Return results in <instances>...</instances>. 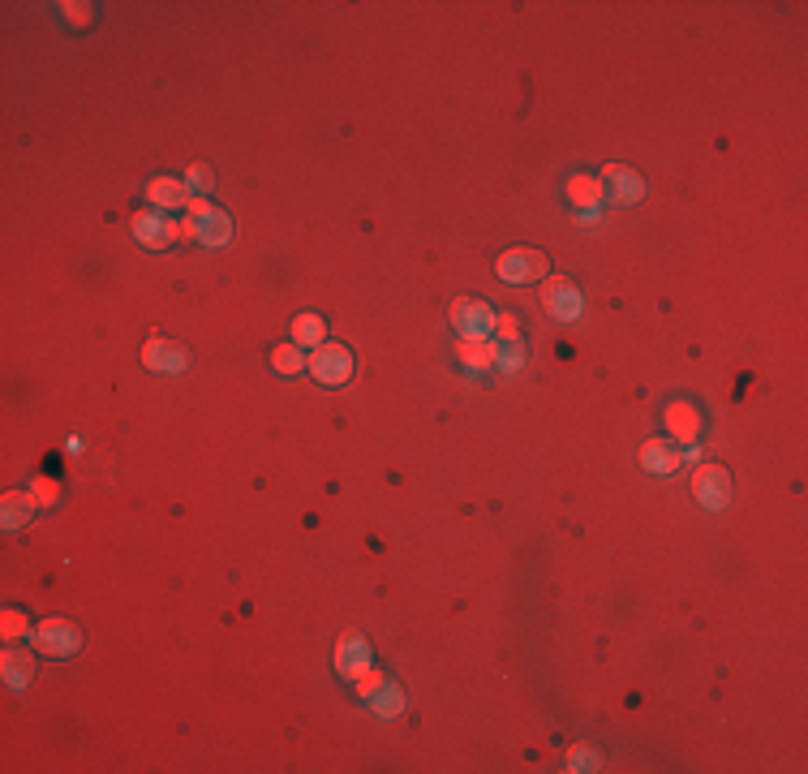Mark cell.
Returning <instances> with one entry per match:
<instances>
[{"label":"cell","instance_id":"6da1fadb","mask_svg":"<svg viewBox=\"0 0 808 774\" xmlns=\"http://www.w3.org/2000/svg\"><path fill=\"white\" fill-rule=\"evenodd\" d=\"M185 211H190V220L181 224V237H185V241H198V246H211V250L233 241V215H224L220 207H211L207 198L194 194Z\"/></svg>","mask_w":808,"mask_h":774},{"label":"cell","instance_id":"7a4b0ae2","mask_svg":"<svg viewBox=\"0 0 808 774\" xmlns=\"http://www.w3.org/2000/svg\"><path fill=\"white\" fill-rule=\"evenodd\" d=\"M306 370L323 387H340V383H349V375H353V353L344 349V344H319V349L306 357Z\"/></svg>","mask_w":808,"mask_h":774},{"label":"cell","instance_id":"3957f363","mask_svg":"<svg viewBox=\"0 0 808 774\" xmlns=\"http://www.w3.org/2000/svg\"><path fill=\"white\" fill-rule=\"evenodd\" d=\"M542 306H546V314L551 319H559V323H576L585 314V297H581V289L568 280V276H551L542 284Z\"/></svg>","mask_w":808,"mask_h":774},{"label":"cell","instance_id":"277c9868","mask_svg":"<svg viewBox=\"0 0 808 774\" xmlns=\"http://www.w3.org/2000/svg\"><path fill=\"white\" fill-rule=\"evenodd\" d=\"M598 181H602V190H606V198H611L615 207H637L645 198V177L637 168H628V164H606Z\"/></svg>","mask_w":808,"mask_h":774},{"label":"cell","instance_id":"5b68a950","mask_svg":"<svg viewBox=\"0 0 808 774\" xmlns=\"http://www.w3.org/2000/svg\"><path fill=\"white\" fill-rule=\"evenodd\" d=\"M452 327L460 336H495V310L482 297H456L452 301Z\"/></svg>","mask_w":808,"mask_h":774},{"label":"cell","instance_id":"8992f818","mask_svg":"<svg viewBox=\"0 0 808 774\" xmlns=\"http://www.w3.org/2000/svg\"><path fill=\"white\" fill-rule=\"evenodd\" d=\"M692 495H697L701 508L723 512L727 499H731V473L723 465H701L697 473H692Z\"/></svg>","mask_w":808,"mask_h":774},{"label":"cell","instance_id":"52a82bcc","mask_svg":"<svg viewBox=\"0 0 808 774\" xmlns=\"http://www.w3.org/2000/svg\"><path fill=\"white\" fill-rule=\"evenodd\" d=\"M495 271H499V280H508V284H533V280L546 276V254L542 250H529V246L508 250L495 263Z\"/></svg>","mask_w":808,"mask_h":774},{"label":"cell","instance_id":"ba28073f","mask_svg":"<svg viewBox=\"0 0 808 774\" xmlns=\"http://www.w3.org/2000/svg\"><path fill=\"white\" fill-rule=\"evenodd\" d=\"M31 637H35V650L48 654V658H69L82 645L78 628L69 624V620H43V624H35Z\"/></svg>","mask_w":808,"mask_h":774},{"label":"cell","instance_id":"9c48e42d","mask_svg":"<svg viewBox=\"0 0 808 774\" xmlns=\"http://www.w3.org/2000/svg\"><path fill=\"white\" fill-rule=\"evenodd\" d=\"M134 237L142 241L147 250H164V246H172V241L181 237V224H172L168 220V211H138L134 215Z\"/></svg>","mask_w":808,"mask_h":774},{"label":"cell","instance_id":"30bf717a","mask_svg":"<svg viewBox=\"0 0 808 774\" xmlns=\"http://www.w3.org/2000/svg\"><path fill=\"white\" fill-rule=\"evenodd\" d=\"M374 667V650H370V641L362 637V633H349V637H340V645H336V671L344 680H357L362 671H370Z\"/></svg>","mask_w":808,"mask_h":774},{"label":"cell","instance_id":"8fae6325","mask_svg":"<svg viewBox=\"0 0 808 774\" xmlns=\"http://www.w3.org/2000/svg\"><path fill=\"white\" fill-rule=\"evenodd\" d=\"M684 461H688V452L675 439H645V448H641V469L645 473H658V478L675 473Z\"/></svg>","mask_w":808,"mask_h":774},{"label":"cell","instance_id":"7c38bea8","mask_svg":"<svg viewBox=\"0 0 808 774\" xmlns=\"http://www.w3.org/2000/svg\"><path fill=\"white\" fill-rule=\"evenodd\" d=\"M662 422H667L671 439L680 443V448H688V443L701 439V409L692 405V400H671L667 413H662Z\"/></svg>","mask_w":808,"mask_h":774},{"label":"cell","instance_id":"4fadbf2b","mask_svg":"<svg viewBox=\"0 0 808 774\" xmlns=\"http://www.w3.org/2000/svg\"><path fill=\"white\" fill-rule=\"evenodd\" d=\"M142 362L151 370H164V375H181V370L190 366V353H185L181 344L155 336V340H147V349H142Z\"/></svg>","mask_w":808,"mask_h":774},{"label":"cell","instance_id":"5bb4252c","mask_svg":"<svg viewBox=\"0 0 808 774\" xmlns=\"http://www.w3.org/2000/svg\"><path fill=\"white\" fill-rule=\"evenodd\" d=\"M0 676H5V684L18 693V688H26L35 680V654L26 650V645H9L5 654H0Z\"/></svg>","mask_w":808,"mask_h":774},{"label":"cell","instance_id":"9a60e30c","mask_svg":"<svg viewBox=\"0 0 808 774\" xmlns=\"http://www.w3.org/2000/svg\"><path fill=\"white\" fill-rule=\"evenodd\" d=\"M147 198H151L155 211H181V207H190L194 194H190V185L177 181V177H155L147 185Z\"/></svg>","mask_w":808,"mask_h":774},{"label":"cell","instance_id":"2e32d148","mask_svg":"<svg viewBox=\"0 0 808 774\" xmlns=\"http://www.w3.org/2000/svg\"><path fill=\"white\" fill-rule=\"evenodd\" d=\"M456 357H460V366L465 370H490L499 362V344L490 340V336H460V344H456Z\"/></svg>","mask_w":808,"mask_h":774},{"label":"cell","instance_id":"e0dca14e","mask_svg":"<svg viewBox=\"0 0 808 774\" xmlns=\"http://www.w3.org/2000/svg\"><path fill=\"white\" fill-rule=\"evenodd\" d=\"M35 491H5V499H0V525L5 529H22L31 525L35 516Z\"/></svg>","mask_w":808,"mask_h":774},{"label":"cell","instance_id":"ac0fdd59","mask_svg":"<svg viewBox=\"0 0 808 774\" xmlns=\"http://www.w3.org/2000/svg\"><path fill=\"white\" fill-rule=\"evenodd\" d=\"M568 198H572V207H581V211H598V207L606 203V190H602L598 177H585V172H576V177L568 181Z\"/></svg>","mask_w":808,"mask_h":774},{"label":"cell","instance_id":"d6986e66","mask_svg":"<svg viewBox=\"0 0 808 774\" xmlns=\"http://www.w3.org/2000/svg\"><path fill=\"white\" fill-rule=\"evenodd\" d=\"M404 701H409V697H404V688H400L392 676H387V680L379 684V693H374L366 706L379 714V719H400V714H404Z\"/></svg>","mask_w":808,"mask_h":774},{"label":"cell","instance_id":"ffe728a7","mask_svg":"<svg viewBox=\"0 0 808 774\" xmlns=\"http://www.w3.org/2000/svg\"><path fill=\"white\" fill-rule=\"evenodd\" d=\"M293 344H301V349H319V344H327V323L319 319V314H297L293 319Z\"/></svg>","mask_w":808,"mask_h":774},{"label":"cell","instance_id":"44dd1931","mask_svg":"<svg viewBox=\"0 0 808 774\" xmlns=\"http://www.w3.org/2000/svg\"><path fill=\"white\" fill-rule=\"evenodd\" d=\"M271 366H276V375H301L306 370V349L301 344H276L271 349Z\"/></svg>","mask_w":808,"mask_h":774},{"label":"cell","instance_id":"7402d4cb","mask_svg":"<svg viewBox=\"0 0 808 774\" xmlns=\"http://www.w3.org/2000/svg\"><path fill=\"white\" fill-rule=\"evenodd\" d=\"M568 770L594 774V770H602V753H598V749H585V744H576V749L568 753Z\"/></svg>","mask_w":808,"mask_h":774},{"label":"cell","instance_id":"603a6c76","mask_svg":"<svg viewBox=\"0 0 808 774\" xmlns=\"http://www.w3.org/2000/svg\"><path fill=\"white\" fill-rule=\"evenodd\" d=\"M185 185H190L198 198H207L211 185H215V172H211L207 164H190V172H185Z\"/></svg>","mask_w":808,"mask_h":774},{"label":"cell","instance_id":"cb8c5ba5","mask_svg":"<svg viewBox=\"0 0 808 774\" xmlns=\"http://www.w3.org/2000/svg\"><path fill=\"white\" fill-rule=\"evenodd\" d=\"M0 633H5L9 641H18L26 633H35V628H31V620H26L22 611H5V615H0Z\"/></svg>","mask_w":808,"mask_h":774},{"label":"cell","instance_id":"d4e9b609","mask_svg":"<svg viewBox=\"0 0 808 774\" xmlns=\"http://www.w3.org/2000/svg\"><path fill=\"white\" fill-rule=\"evenodd\" d=\"M499 370H521L525 366V344L521 340H508V344H499V362H495Z\"/></svg>","mask_w":808,"mask_h":774},{"label":"cell","instance_id":"484cf974","mask_svg":"<svg viewBox=\"0 0 808 774\" xmlns=\"http://www.w3.org/2000/svg\"><path fill=\"white\" fill-rule=\"evenodd\" d=\"M61 18L74 22V26H86L95 18V5H86V0H69V5H61Z\"/></svg>","mask_w":808,"mask_h":774},{"label":"cell","instance_id":"4316f807","mask_svg":"<svg viewBox=\"0 0 808 774\" xmlns=\"http://www.w3.org/2000/svg\"><path fill=\"white\" fill-rule=\"evenodd\" d=\"M387 676H383V671L379 667H370V671H362V676H357V697H362V701H370L374 693H379V684H383Z\"/></svg>","mask_w":808,"mask_h":774},{"label":"cell","instance_id":"83f0119b","mask_svg":"<svg viewBox=\"0 0 808 774\" xmlns=\"http://www.w3.org/2000/svg\"><path fill=\"white\" fill-rule=\"evenodd\" d=\"M495 336L508 344V340H521V319L516 314H495Z\"/></svg>","mask_w":808,"mask_h":774},{"label":"cell","instance_id":"f1b7e54d","mask_svg":"<svg viewBox=\"0 0 808 774\" xmlns=\"http://www.w3.org/2000/svg\"><path fill=\"white\" fill-rule=\"evenodd\" d=\"M56 495H61V486H56V482H48V478L35 482V504H39V508H52Z\"/></svg>","mask_w":808,"mask_h":774}]
</instances>
